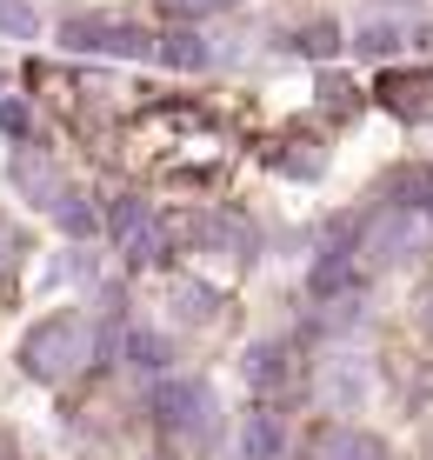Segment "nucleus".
I'll list each match as a JSON object with an SVG mask.
<instances>
[{"label":"nucleus","mask_w":433,"mask_h":460,"mask_svg":"<svg viewBox=\"0 0 433 460\" xmlns=\"http://www.w3.org/2000/svg\"><path fill=\"white\" fill-rule=\"evenodd\" d=\"M21 360H27V374H40V380H74L93 360V321H80V314H54L47 327L27 334Z\"/></svg>","instance_id":"1"},{"label":"nucleus","mask_w":433,"mask_h":460,"mask_svg":"<svg viewBox=\"0 0 433 460\" xmlns=\"http://www.w3.org/2000/svg\"><path fill=\"white\" fill-rule=\"evenodd\" d=\"M167 427L181 420V434H194V440H207L214 434V394L200 387V380H181V387H167Z\"/></svg>","instance_id":"3"},{"label":"nucleus","mask_w":433,"mask_h":460,"mask_svg":"<svg viewBox=\"0 0 433 460\" xmlns=\"http://www.w3.org/2000/svg\"><path fill=\"white\" fill-rule=\"evenodd\" d=\"M380 101H387L393 114H407V120H427L433 114V74H387V81H380Z\"/></svg>","instance_id":"4"},{"label":"nucleus","mask_w":433,"mask_h":460,"mask_svg":"<svg viewBox=\"0 0 433 460\" xmlns=\"http://www.w3.org/2000/svg\"><path fill=\"white\" fill-rule=\"evenodd\" d=\"M173 13H214V7H227V0H167Z\"/></svg>","instance_id":"7"},{"label":"nucleus","mask_w":433,"mask_h":460,"mask_svg":"<svg viewBox=\"0 0 433 460\" xmlns=\"http://www.w3.org/2000/svg\"><path fill=\"white\" fill-rule=\"evenodd\" d=\"M433 241V214H413V208H387L367 234V261H407Z\"/></svg>","instance_id":"2"},{"label":"nucleus","mask_w":433,"mask_h":460,"mask_svg":"<svg viewBox=\"0 0 433 460\" xmlns=\"http://www.w3.org/2000/svg\"><path fill=\"white\" fill-rule=\"evenodd\" d=\"M314 460H387V454H380V440L354 434V427H327L314 440Z\"/></svg>","instance_id":"6"},{"label":"nucleus","mask_w":433,"mask_h":460,"mask_svg":"<svg viewBox=\"0 0 433 460\" xmlns=\"http://www.w3.org/2000/svg\"><path fill=\"white\" fill-rule=\"evenodd\" d=\"M13 181H21L27 194L40 200V208H60V214H67V187L54 181V167H47V154H34V147H27L21 161H13Z\"/></svg>","instance_id":"5"},{"label":"nucleus","mask_w":433,"mask_h":460,"mask_svg":"<svg viewBox=\"0 0 433 460\" xmlns=\"http://www.w3.org/2000/svg\"><path fill=\"white\" fill-rule=\"evenodd\" d=\"M13 247H21V241H13V234L0 227V267H13Z\"/></svg>","instance_id":"8"}]
</instances>
